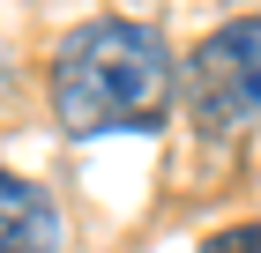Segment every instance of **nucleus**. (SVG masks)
Here are the masks:
<instances>
[{
	"label": "nucleus",
	"instance_id": "1",
	"mask_svg": "<svg viewBox=\"0 0 261 253\" xmlns=\"http://www.w3.org/2000/svg\"><path fill=\"white\" fill-rule=\"evenodd\" d=\"M172 104V52L135 15H90L53 45V119L67 134L157 127Z\"/></svg>",
	"mask_w": 261,
	"mask_h": 253
},
{
	"label": "nucleus",
	"instance_id": "2",
	"mask_svg": "<svg viewBox=\"0 0 261 253\" xmlns=\"http://www.w3.org/2000/svg\"><path fill=\"white\" fill-rule=\"evenodd\" d=\"M179 104L201 134H246L261 127V15L217 22L179 67Z\"/></svg>",
	"mask_w": 261,
	"mask_h": 253
},
{
	"label": "nucleus",
	"instance_id": "3",
	"mask_svg": "<svg viewBox=\"0 0 261 253\" xmlns=\"http://www.w3.org/2000/svg\"><path fill=\"white\" fill-rule=\"evenodd\" d=\"M60 246H67L60 201L45 194L38 179L0 172V253H60Z\"/></svg>",
	"mask_w": 261,
	"mask_h": 253
},
{
	"label": "nucleus",
	"instance_id": "4",
	"mask_svg": "<svg viewBox=\"0 0 261 253\" xmlns=\"http://www.w3.org/2000/svg\"><path fill=\"white\" fill-rule=\"evenodd\" d=\"M201 253H261V223H224L217 238H201Z\"/></svg>",
	"mask_w": 261,
	"mask_h": 253
},
{
	"label": "nucleus",
	"instance_id": "5",
	"mask_svg": "<svg viewBox=\"0 0 261 253\" xmlns=\"http://www.w3.org/2000/svg\"><path fill=\"white\" fill-rule=\"evenodd\" d=\"M0 82H8V60H0Z\"/></svg>",
	"mask_w": 261,
	"mask_h": 253
}]
</instances>
